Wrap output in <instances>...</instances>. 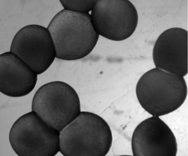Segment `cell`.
<instances>
[{
	"label": "cell",
	"mask_w": 188,
	"mask_h": 156,
	"mask_svg": "<svg viewBox=\"0 0 188 156\" xmlns=\"http://www.w3.org/2000/svg\"><path fill=\"white\" fill-rule=\"evenodd\" d=\"M47 28L55 45L56 57L65 60L86 56L95 47L99 37L89 13L63 9L53 17Z\"/></svg>",
	"instance_id": "1"
},
{
	"label": "cell",
	"mask_w": 188,
	"mask_h": 156,
	"mask_svg": "<svg viewBox=\"0 0 188 156\" xmlns=\"http://www.w3.org/2000/svg\"><path fill=\"white\" fill-rule=\"evenodd\" d=\"M10 51L38 75L49 68L56 57L55 45L47 28L36 25L24 26L17 33Z\"/></svg>",
	"instance_id": "7"
},
{
	"label": "cell",
	"mask_w": 188,
	"mask_h": 156,
	"mask_svg": "<svg viewBox=\"0 0 188 156\" xmlns=\"http://www.w3.org/2000/svg\"><path fill=\"white\" fill-rule=\"evenodd\" d=\"M60 132L32 111L15 122L9 140L19 156H53L59 151Z\"/></svg>",
	"instance_id": "5"
},
{
	"label": "cell",
	"mask_w": 188,
	"mask_h": 156,
	"mask_svg": "<svg viewBox=\"0 0 188 156\" xmlns=\"http://www.w3.org/2000/svg\"><path fill=\"white\" fill-rule=\"evenodd\" d=\"M96 0H60L64 9L74 12L88 13Z\"/></svg>",
	"instance_id": "11"
},
{
	"label": "cell",
	"mask_w": 188,
	"mask_h": 156,
	"mask_svg": "<svg viewBox=\"0 0 188 156\" xmlns=\"http://www.w3.org/2000/svg\"><path fill=\"white\" fill-rule=\"evenodd\" d=\"M32 111L60 132L79 114L80 102L71 86L62 81H54L43 85L36 91Z\"/></svg>",
	"instance_id": "4"
},
{
	"label": "cell",
	"mask_w": 188,
	"mask_h": 156,
	"mask_svg": "<svg viewBox=\"0 0 188 156\" xmlns=\"http://www.w3.org/2000/svg\"><path fill=\"white\" fill-rule=\"evenodd\" d=\"M188 31L180 27L168 29L158 36L152 57L156 68L184 77L188 73Z\"/></svg>",
	"instance_id": "9"
},
{
	"label": "cell",
	"mask_w": 188,
	"mask_h": 156,
	"mask_svg": "<svg viewBox=\"0 0 188 156\" xmlns=\"http://www.w3.org/2000/svg\"><path fill=\"white\" fill-rule=\"evenodd\" d=\"M1 92L12 97H20L34 88L38 74L23 60L9 51L0 55Z\"/></svg>",
	"instance_id": "10"
},
{
	"label": "cell",
	"mask_w": 188,
	"mask_h": 156,
	"mask_svg": "<svg viewBox=\"0 0 188 156\" xmlns=\"http://www.w3.org/2000/svg\"><path fill=\"white\" fill-rule=\"evenodd\" d=\"M91 11L95 30L109 40H125L133 34L137 26V11L129 0H96Z\"/></svg>",
	"instance_id": "6"
},
{
	"label": "cell",
	"mask_w": 188,
	"mask_h": 156,
	"mask_svg": "<svg viewBox=\"0 0 188 156\" xmlns=\"http://www.w3.org/2000/svg\"><path fill=\"white\" fill-rule=\"evenodd\" d=\"M134 156H175L178 150L175 137L158 117L152 116L140 123L132 136Z\"/></svg>",
	"instance_id": "8"
},
{
	"label": "cell",
	"mask_w": 188,
	"mask_h": 156,
	"mask_svg": "<svg viewBox=\"0 0 188 156\" xmlns=\"http://www.w3.org/2000/svg\"><path fill=\"white\" fill-rule=\"evenodd\" d=\"M136 94L141 107L153 116L169 114L178 108L187 96L184 77L155 68L140 78Z\"/></svg>",
	"instance_id": "3"
},
{
	"label": "cell",
	"mask_w": 188,
	"mask_h": 156,
	"mask_svg": "<svg viewBox=\"0 0 188 156\" xmlns=\"http://www.w3.org/2000/svg\"><path fill=\"white\" fill-rule=\"evenodd\" d=\"M112 142L106 121L96 114L82 111L60 132L59 151L65 156H104Z\"/></svg>",
	"instance_id": "2"
}]
</instances>
